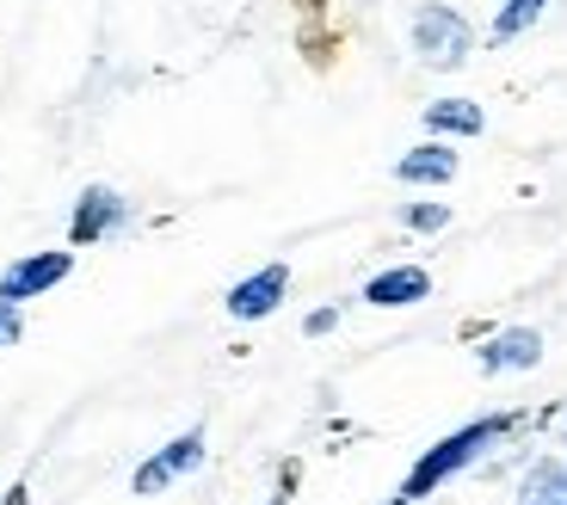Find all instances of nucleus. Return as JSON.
<instances>
[{
    "label": "nucleus",
    "instance_id": "1",
    "mask_svg": "<svg viewBox=\"0 0 567 505\" xmlns=\"http://www.w3.org/2000/svg\"><path fill=\"white\" fill-rule=\"evenodd\" d=\"M518 425H525V413H482V420H468V425H456V432H444L439 444L420 450V463L401 475V487H395V499H389V505H420V499H432L444 481H456L463 468L482 463L487 450H499L506 437H518Z\"/></svg>",
    "mask_w": 567,
    "mask_h": 505
},
{
    "label": "nucleus",
    "instance_id": "2",
    "mask_svg": "<svg viewBox=\"0 0 567 505\" xmlns=\"http://www.w3.org/2000/svg\"><path fill=\"white\" fill-rule=\"evenodd\" d=\"M408 50H413L420 69L456 74L475 56V25H468L456 7H444V0H420V7H413V25H408Z\"/></svg>",
    "mask_w": 567,
    "mask_h": 505
},
{
    "label": "nucleus",
    "instance_id": "3",
    "mask_svg": "<svg viewBox=\"0 0 567 505\" xmlns=\"http://www.w3.org/2000/svg\"><path fill=\"white\" fill-rule=\"evenodd\" d=\"M198 463H204V425H185L179 437H167L161 450H148V456L136 463V475H130V493H136V499H161V493L179 487V481L192 475Z\"/></svg>",
    "mask_w": 567,
    "mask_h": 505
},
{
    "label": "nucleus",
    "instance_id": "4",
    "mask_svg": "<svg viewBox=\"0 0 567 505\" xmlns=\"http://www.w3.org/2000/svg\"><path fill=\"white\" fill-rule=\"evenodd\" d=\"M69 271H74V247L25 252V259H13V266L0 271V302H19V309H25L31 296H50Z\"/></svg>",
    "mask_w": 567,
    "mask_h": 505
},
{
    "label": "nucleus",
    "instance_id": "5",
    "mask_svg": "<svg viewBox=\"0 0 567 505\" xmlns=\"http://www.w3.org/2000/svg\"><path fill=\"white\" fill-rule=\"evenodd\" d=\"M124 223H130L124 192H117V185H86L69 210V247H100V240H112Z\"/></svg>",
    "mask_w": 567,
    "mask_h": 505
},
{
    "label": "nucleus",
    "instance_id": "6",
    "mask_svg": "<svg viewBox=\"0 0 567 505\" xmlns=\"http://www.w3.org/2000/svg\"><path fill=\"white\" fill-rule=\"evenodd\" d=\"M284 296H290V266L271 259V266H259L254 278H241L223 296V309H228V321H266V315L284 309Z\"/></svg>",
    "mask_w": 567,
    "mask_h": 505
},
{
    "label": "nucleus",
    "instance_id": "7",
    "mask_svg": "<svg viewBox=\"0 0 567 505\" xmlns=\"http://www.w3.org/2000/svg\"><path fill=\"white\" fill-rule=\"evenodd\" d=\"M475 364H482L487 377H506V370H537L543 364V333H537V327H499V333H487V346L475 351Z\"/></svg>",
    "mask_w": 567,
    "mask_h": 505
},
{
    "label": "nucleus",
    "instance_id": "8",
    "mask_svg": "<svg viewBox=\"0 0 567 505\" xmlns=\"http://www.w3.org/2000/svg\"><path fill=\"white\" fill-rule=\"evenodd\" d=\"M456 167H463V155H456L444 136H425L420 148H408V155L395 161V179L401 185H451Z\"/></svg>",
    "mask_w": 567,
    "mask_h": 505
},
{
    "label": "nucleus",
    "instance_id": "9",
    "mask_svg": "<svg viewBox=\"0 0 567 505\" xmlns=\"http://www.w3.org/2000/svg\"><path fill=\"white\" fill-rule=\"evenodd\" d=\"M425 296H432V271L425 266H389V271H377V278L364 284L370 309H413V302H425Z\"/></svg>",
    "mask_w": 567,
    "mask_h": 505
},
{
    "label": "nucleus",
    "instance_id": "10",
    "mask_svg": "<svg viewBox=\"0 0 567 505\" xmlns=\"http://www.w3.org/2000/svg\"><path fill=\"white\" fill-rule=\"evenodd\" d=\"M487 130V112L475 99H432L425 105V136H444V142H475Z\"/></svg>",
    "mask_w": 567,
    "mask_h": 505
},
{
    "label": "nucleus",
    "instance_id": "11",
    "mask_svg": "<svg viewBox=\"0 0 567 505\" xmlns=\"http://www.w3.org/2000/svg\"><path fill=\"white\" fill-rule=\"evenodd\" d=\"M518 505H567V456H537L518 481Z\"/></svg>",
    "mask_w": 567,
    "mask_h": 505
},
{
    "label": "nucleus",
    "instance_id": "12",
    "mask_svg": "<svg viewBox=\"0 0 567 505\" xmlns=\"http://www.w3.org/2000/svg\"><path fill=\"white\" fill-rule=\"evenodd\" d=\"M543 13H549V0H499L494 25H487V43H494V50H506V43H518Z\"/></svg>",
    "mask_w": 567,
    "mask_h": 505
},
{
    "label": "nucleus",
    "instance_id": "13",
    "mask_svg": "<svg viewBox=\"0 0 567 505\" xmlns=\"http://www.w3.org/2000/svg\"><path fill=\"white\" fill-rule=\"evenodd\" d=\"M401 228H413V235H439V228H451V210H444V204H401Z\"/></svg>",
    "mask_w": 567,
    "mask_h": 505
},
{
    "label": "nucleus",
    "instance_id": "14",
    "mask_svg": "<svg viewBox=\"0 0 567 505\" xmlns=\"http://www.w3.org/2000/svg\"><path fill=\"white\" fill-rule=\"evenodd\" d=\"M19 339H25V315H19V302H0V351Z\"/></svg>",
    "mask_w": 567,
    "mask_h": 505
},
{
    "label": "nucleus",
    "instance_id": "15",
    "mask_svg": "<svg viewBox=\"0 0 567 505\" xmlns=\"http://www.w3.org/2000/svg\"><path fill=\"white\" fill-rule=\"evenodd\" d=\"M297 481H302V463H284L278 468V487H271L266 505H290V499H297Z\"/></svg>",
    "mask_w": 567,
    "mask_h": 505
},
{
    "label": "nucleus",
    "instance_id": "16",
    "mask_svg": "<svg viewBox=\"0 0 567 505\" xmlns=\"http://www.w3.org/2000/svg\"><path fill=\"white\" fill-rule=\"evenodd\" d=\"M333 327H340V309H315L309 321H302V333H309V339H327Z\"/></svg>",
    "mask_w": 567,
    "mask_h": 505
},
{
    "label": "nucleus",
    "instance_id": "17",
    "mask_svg": "<svg viewBox=\"0 0 567 505\" xmlns=\"http://www.w3.org/2000/svg\"><path fill=\"white\" fill-rule=\"evenodd\" d=\"M0 505H31V487H25V481H13V487L0 493Z\"/></svg>",
    "mask_w": 567,
    "mask_h": 505
}]
</instances>
